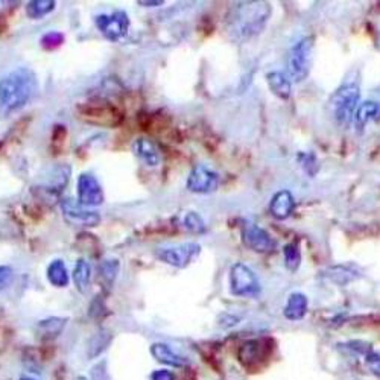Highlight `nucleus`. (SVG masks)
I'll return each mask as SVG.
<instances>
[{"mask_svg":"<svg viewBox=\"0 0 380 380\" xmlns=\"http://www.w3.org/2000/svg\"><path fill=\"white\" fill-rule=\"evenodd\" d=\"M38 92V79L28 68H19L0 79V111L17 113L24 109Z\"/></svg>","mask_w":380,"mask_h":380,"instance_id":"1","label":"nucleus"},{"mask_svg":"<svg viewBox=\"0 0 380 380\" xmlns=\"http://www.w3.org/2000/svg\"><path fill=\"white\" fill-rule=\"evenodd\" d=\"M271 15V8L263 2L239 3L230 17V32L236 40H250L265 28Z\"/></svg>","mask_w":380,"mask_h":380,"instance_id":"2","label":"nucleus"},{"mask_svg":"<svg viewBox=\"0 0 380 380\" xmlns=\"http://www.w3.org/2000/svg\"><path fill=\"white\" fill-rule=\"evenodd\" d=\"M361 101V88L356 82H345L328 99V114L336 125L347 128L353 122Z\"/></svg>","mask_w":380,"mask_h":380,"instance_id":"3","label":"nucleus"},{"mask_svg":"<svg viewBox=\"0 0 380 380\" xmlns=\"http://www.w3.org/2000/svg\"><path fill=\"white\" fill-rule=\"evenodd\" d=\"M313 61V37H304L289 49L287 52V77L294 82L308 79Z\"/></svg>","mask_w":380,"mask_h":380,"instance_id":"4","label":"nucleus"},{"mask_svg":"<svg viewBox=\"0 0 380 380\" xmlns=\"http://www.w3.org/2000/svg\"><path fill=\"white\" fill-rule=\"evenodd\" d=\"M201 254V245L195 242H186L178 245L160 246L155 250V258L169 267L184 269L193 263Z\"/></svg>","mask_w":380,"mask_h":380,"instance_id":"5","label":"nucleus"},{"mask_svg":"<svg viewBox=\"0 0 380 380\" xmlns=\"http://www.w3.org/2000/svg\"><path fill=\"white\" fill-rule=\"evenodd\" d=\"M72 169L69 164H58L45 173V180L38 187H34V193L45 201H58L63 193L64 187L69 184ZM61 201V200H60Z\"/></svg>","mask_w":380,"mask_h":380,"instance_id":"6","label":"nucleus"},{"mask_svg":"<svg viewBox=\"0 0 380 380\" xmlns=\"http://www.w3.org/2000/svg\"><path fill=\"white\" fill-rule=\"evenodd\" d=\"M260 282L255 272L242 262L235 263L230 269V291L236 296H258Z\"/></svg>","mask_w":380,"mask_h":380,"instance_id":"7","label":"nucleus"},{"mask_svg":"<svg viewBox=\"0 0 380 380\" xmlns=\"http://www.w3.org/2000/svg\"><path fill=\"white\" fill-rule=\"evenodd\" d=\"M60 207L63 218L72 225L92 228L101 224V214L96 210L84 207L79 201L72 200V198H63L60 201Z\"/></svg>","mask_w":380,"mask_h":380,"instance_id":"8","label":"nucleus"},{"mask_svg":"<svg viewBox=\"0 0 380 380\" xmlns=\"http://www.w3.org/2000/svg\"><path fill=\"white\" fill-rule=\"evenodd\" d=\"M95 24L106 40L116 43L128 35L129 17L125 11H114L113 14L96 15Z\"/></svg>","mask_w":380,"mask_h":380,"instance_id":"9","label":"nucleus"},{"mask_svg":"<svg viewBox=\"0 0 380 380\" xmlns=\"http://www.w3.org/2000/svg\"><path fill=\"white\" fill-rule=\"evenodd\" d=\"M81 118L101 127H114L119 125L122 114L114 109L113 104L109 102H92L79 106Z\"/></svg>","mask_w":380,"mask_h":380,"instance_id":"10","label":"nucleus"},{"mask_svg":"<svg viewBox=\"0 0 380 380\" xmlns=\"http://www.w3.org/2000/svg\"><path fill=\"white\" fill-rule=\"evenodd\" d=\"M219 186V173L213 169L207 168L205 164H196V166L190 171L186 187L189 192L198 195H209L213 193Z\"/></svg>","mask_w":380,"mask_h":380,"instance_id":"11","label":"nucleus"},{"mask_svg":"<svg viewBox=\"0 0 380 380\" xmlns=\"http://www.w3.org/2000/svg\"><path fill=\"white\" fill-rule=\"evenodd\" d=\"M78 201L88 209L104 204V189L93 173L82 172L78 177Z\"/></svg>","mask_w":380,"mask_h":380,"instance_id":"12","label":"nucleus"},{"mask_svg":"<svg viewBox=\"0 0 380 380\" xmlns=\"http://www.w3.org/2000/svg\"><path fill=\"white\" fill-rule=\"evenodd\" d=\"M242 242L246 248L254 253L268 254L276 250V241L265 228H262L251 222H246L242 227Z\"/></svg>","mask_w":380,"mask_h":380,"instance_id":"13","label":"nucleus"},{"mask_svg":"<svg viewBox=\"0 0 380 380\" xmlns=\"http://www.w3.org/2000/svg\"><path fill=\"white\" fill-rule=\"evenodd\" d=\"M131 151L148 168H157L161 161V155L159 148L155 146L152 140L146 137L136 138L131 145Z\"/></svg>","mask_w":380,"mask_h":380,"instance_id":"14","label":"nucleus"},{"mask_svg":"<svg viewBox=\"0 0 380 380\" xmlns=\"http://www.w3.org/2000/svg\"><path fill=\"white\" fill-rule=\"evenodd\" d=\"M268 353H269V349L265 344V341L253 340V341H246L244 345H241V349H239V353H237V358L245 367L250 368L253 365H259V362L267 359Z\"/></svg>","mask_w":380,"mask_h":380,"instance_id":"15","label":"nucleus"},{"mask_svg":"<svg viewBox=\"0 0 380 380\" xmlns=\"http://www.w3.org/2000/svg\"><path fill=\"white\" fill-rule=\"evenodd\" d=\"M150 351L152 354V358L157 362L163 363V365L173 367V368H186L189 365V361L184 356H181L180 353H177L166 342H155V344H152Z\"/></svg>","mask_w":380,"mask_h":380,"instance_id":"16","label":"nucleus"},{"mask_svg":"<svg viewBox=\"0 0 380 380\" xmlns=\"http://www.w3.org/2000/svg\"><path fill=\"white\" fill-rule=\"evenodd\" d=\"M295 209L294 195L289 190H278L269 201V213L278 221H285L291 216Z\"/></svg>","mask_w":380,"mask_h":380,"instance_id":"17","label":"nucleus"},{"mask_svg":"<svg viewBox=\"0 0 380 380\" xmlns=\"http://www.w3.org/2000/svg\"><path fill=\"white\" fill-rule=\"evenodd\" d=\"M309 308L308 296L301 292H294L287 296L286 306L283 309V315L289 321H300L304 318Z\"/></svg>","mask_w":380,"mask_h":380,"instance_id":"18","label":"nucleus"},{"mask_svg":"<svg viewBox=\"0 0 380 380\" xmlns=\"http://www.w3.org/2000/svg\"><path fill=\"white\" fill-rule=\"evenodd\" d=\"M267 82H268V87H269L271 92L274 93L277 97L283 99V101L291 97L292 81L289 79L286 73L278 72V70L269 72L267 75Z\"/></svg>","mask_w":380,"mask_h":380,"instance_id":"19","label":"nucleus"},{"mask_svg":"<svg viewBox=\"0 0 380 380\" xmlns=\"http://www.w3.org/2000/svg\"><path fill=\"white\" fill-rule=\"evenodd\" d=\"M73 283H75L77 291L82 295L88 294L90 286H92V267H90L88 260L78 259L73 268Z\"/></svg>","mask_w":380,"mask_h":380,"instance_id":"20","label":"nucleus"},{"mask_svg":"<svg viewBox=\"0 0 380 380\" xmlns=\"http://www.w3.org/2000/svg\"><path fill=\"white\" fill-rule=\"evenodd\" d=\"M379 113H380V105L376 101L361 102L353 118L354 128H356L359 133H362L368 123L377 118Z\"/></svg>","mask_w":380,"mask_h":380,"instance_id":"21","label":"nucleus"},{"mask_svg":"<svg viewBox=\"0 0 380 380\" xmlns=\"http://www.w3.org/2000/svg\"><path fill=\"white\" fill-rule=\"evenodd\" d=\"M46 276H47V282L55 287L69 286L70 276H69V271H68V265H65L64 260H61V259H55L49 263Z\"/></svg>","mask_w":380,"mask_h":380,"instance_id":"22","label":"nucleus"},{"mask_svg":"<svg viewBox=\"0 0 380 380\" xmlns=\"http://www.w3.org/2000/svg\"><path fill=\"white\" fill-rule=\"evenodd\" d=\"M65 324H68V318L51 317V318L38 321L37 328H38L40 336L43 338V340H54V338H56L63 332Z\"/></svg>","mask_w":380,"mask_h":380,"instance_id":"23","label":"nucleus"},{"mask_svg":"<svg viewBox=\"0 0 380 380\" xmlns=\"http://www.w3.org/2000/svg\"><path fill=\"white\" fill-rule=\"evenodd\" d=\"M111 341H113V336L110 335V332H106V330H99V332L95 333L88 342V351H87L88 358L96 359L97 356H101V354L109 349Z\"/></svg>","mask_w":380,"mask_h":380,"instance_id":"24","label":"nucleus"},{"mask_svg":"<svg viewBox=\"0 0 380 380\" xmlns=\"http://www.w3.org/2000/svg\"><path fill=\"white\" fill-rule=\"evenodd\" d=\"M120 269V263L118 259H104L99 265V280L104 283L105 287H111L118 278Z\"/></svg>","mask_w":380,"mask_h":380,"instance_id":"25","label":"nucleus"},{"mask_svg":"<svg viewBox=\"0 0 380 380\" xmlns=\"http://www.w3.org/2000/svg\"><path fill=\"white\" fill-rule=\"evenodd\" d=\"M326 277L332 280V282L338 283V285H347L353 282L354 278H358V271L353 269L351 267H333L328 268L326 272Z\"/></svg>","mask_w":380,"mask_h":380,"instance_id":"26","label":"nucleus"},{"mask_svg":"<svg viewBox=\"0 0 380 380\" xmlns=\"http://www.w3.org/2000/svg\"><path fill=\"white\" fill-rule=\"evenodd\" d=\"M55 5L56 2H54V0H32L26 5V14L29 19H43L55 10Z\"/></svg>","mask_w":380,"mask_h":380,"instance_id":"27","label":"nucleus"},{"mask_svg":"<svg viewBox=\"0 0 380 380\" xmlns=\"http://www.w3.org/2000/svg\"><path fill=\"white\" fill-rule=\"evenodd\" d=\"M181 227H183L189 233L193 235H203L207 231V225H205V221L203 219V216L200 213L196 212H187L183 221H181Z\"/></svg>","mask_w":380,"mask_h":380,"instance_id":"28","label":"nucleus"},{"mask_svg":"<svg viewBox=\"0 0 380 380\" xmlns=\"http://www.w3.org/2000/svg\"><path fill=\"white\" fill-rule=\"evenodd\" d=\"M283 258H285V267L291 272L299 271L301 265V251L299 244H287L283 246Z\"/></svg>","mask_w":380,"mask_h":380,"instance_id":"29","label":"nucleus"},{"mask_svg":"<svg viewBox=\"0 0 380 380\" xmlns=\"http://www.w3.org/2000/svg\"><path fill=\"white\" fill-rule=\"evenodd\" d=\"M296 160H299L300 166L303 168V171L308 173L309 177H315L318 171H319V161L317 159V155L313 152H300L299 157H296Z\"/></svg>","mask_w":380,"mask_h":380,"instance_id":"30","label":"nucleus"},{"mask_svg":"<svg viewBox=\"0 0 380 380\" xmlns=\"http://www.w3.org/2000/svg\"><path fill=\"white\" fill-rule=\"evenodd\" d=\"M63 43H64V35L61 34V32L52 31V32H47V34L41 37V46L47 49V51H52V49H56Z\"/></svg>","mask_w":380,"mask_h":380,"instance_id":"31","label":"nucleus"},{"mask_svg":"<svg viewBox=\"0 0 380 380\" xmlns=\"http://www.w3.org/2000/svg\"><path fill=\"white\" fill-rule=\"evenodd\" d=\"M365 363L371 373L380 377V350L370 349L365 354Z\"/></svg>","mask_w":380,"mask_h":380,"instance_id":"32","label":"nucleus"},{"mask_svg":"<svg viewBox=\"0 0 380 380\" xmlns=\"http://www.w3.org/2000/svg\"><path fill=\"white\" fill-rule=\"evenodd\" d=\"M14 278V269L8 265L0 267V292L11 285Z\"/></svg>","mask_w":380,"mask_h":380,"instance_id":"33","label":"nucleus"},{"mask_svg":"<svg viewBox=\"0 0 380 380\" xmlns=\"http://www.w3.org/2000/svg\"><path fill=\"white\" fill-rule=\"evenodd\" d=\"M150 380H175V376L169 370H155L151 373Z\"/></svg>","mask_w":380,"mask_h":380,"instance_id":"34","label":"nucleus"},{"mask_svg":"<svg viewBox=\"0 0 380 380\" xmlns=\"http://www.w3.org/2000/svg\"><path fill=\"white\" fill-rule=\"evenodd\" d=\"M137 3L145 8H154V6H161L164 2L163 0H138Z\"/></svg>","mask_w":380,"mask_h":380,"instance_id":"35","label":"nucleus"},{"mask_svg":"<svg viewBox=\"0 0 380 380\" xmlns=\"http://www.w3.org/2000/svg\"><path fill=\"white\" fill-rule=\"evenodd\" d=\"M19 380H35V379H32V377H29V376H23V377H20Z\"/></svg>","mask_w":380,"mask_h":380,"instance_id":"36","label":"nucleus"},{"mask_svg":"<svg viewBox=\"0 0 380 380\" xmlns=\"http://www.w3.org/2000/svg\"><path fill=\"white\" fill-rule=\"evenodd\" d=\"M77 380H88V379H87L86 376H78V377H77Z\"/></svg>","mask_w":380,"mask_h":380,"instance_id":"37","label":"nucleus"}]
</instances>
